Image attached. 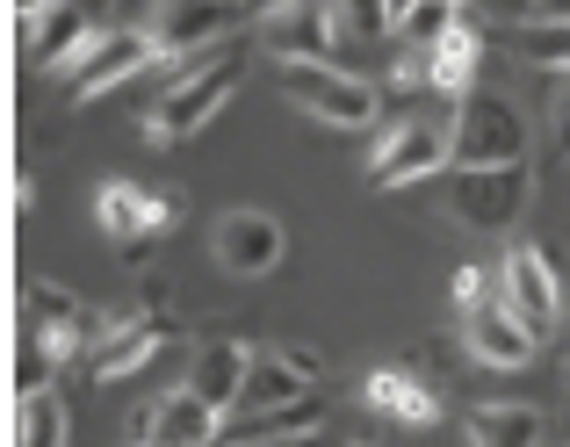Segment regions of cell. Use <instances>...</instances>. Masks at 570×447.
Returning <instances> with one entry per match:
<instances>
[{
    "label": "cell",
    "mask_w": 570,
    "mask_h": 447,
    "mask_svg": "<svg viewBox=\"0 0 570 447\" xmlns=\"http://www.w3.org/2000/svg\"><path fill=\"white\" fill-rule=\"evenodd\" d=\"M246 80V37L217 43V51L188 58V66H167V87H159L153 116H145V145H181L195 130L217 123V109L238 95Z\"/></svg>",
    "instance_id": "6da1fadb"
},
{
    "label": "cell",
    "mask_w": 570,
    "mask_h": 447,
    "mask_svg": "<svg viewBox=\"0 0 570 447\" xmlns=\"http://www.w3.org/2000/svg\"><path fill=\"white\" fill-rule=\"evenodd\" d=\"M22 368H14V397H37L51 390V376L66 361H80V354H95V318H87V304L66 289V281H37V289L22 296Z\"/></svg>",
    "instance_id": "7a4b0ae2"
},
{
    "label": "cell",
    "mask_w": 570,
    "mask_h": 447,
    "mask_svg": "<svg viewBox=\"0 0 570 447\" xmlns=\"http://www.w3.org/2000/svg\"><path fill=\"white\" fill-rule=\"evenodd\" d=\"M534 202V167H448V217L476 238H505Z\"/></svg>",
    "instance_id": "3957f363"
},
{
    "label": "cell",
    "mask_w": 570,
    "mask_h": 447,
    "mask_svg": "<svg viewBox=\"0 0 570 447\" xmlns=\"http://www.w3.org/2000/svg\"><path fill=\"white\" fill-rule=\"evenodd\" d=\"M528 138L534 130H528V116H520V101L476 87L470 101H455L448 159H455V167H520V159H528Z\"/></svg>",
    "instance_id": "277c9868"
},
{
    "label": "cell",
    "mask_w": 570,
    "mask_h": 447,
    "mask_svg": "<svg viewBox=\"0 0 570 447\" xmlns=\"http://www.w3.org/2000/svg\"><path fill=\"white\" fill-rule=\"evenodd\" d=\"M282 95L325 130H368L383 109V95L362 80V72H340V66H275Z\"/></svg>",
    "instance_id": "5b68a950"
},
{
    "label": "cell",
    "mask_w": 570,
    "mask_h": 447,
    "mask_svg": "<svg viewBox=\"0 0 570 447\" xmlns=\"http://www.w3.org/2000/svg\"><path fill=\"white\" fill-rule=\"evenodd\" d=\"M174 217H181V202L153 196V188H138V181H101L95 188V224L109 231L116 260H130V267L153 252L159 231H174Z\"/></svg>",
    "instance_id": "8992f818"
},
{
    "label": "cell",
    "mask_w": 570,
    "mask_h": 447,
    "mask_svg": "<svg viewBox=\"0 0 570 447\" xmlns=\"http://www.w3.org/2000/svg\"><path fill=\"white\" fill-rule=\"evenodd\" d=\"M153 66H159L153 29H95V43L66 66V101L87 109V101H101L109 87H124L130 72H153Z\"/></svg>",
    "instance_id": "52a82bcc"
},
{
    "label": "cell",
    "mask_w": 570,
    "mask_h": 447,
    "mask_svg": "<svg viewBox=\"0 0 570 447\" xmlns=\"http://www.w3.org/2000/svg\"><path fill=\"white\" fill-rule=\"evenodd\" d=\"M499 304L513 310L534 339L563 332V281H557V267H549L542 246H513L499 260Z\"/></svg>",
    "instance_id": "ba28073f"
},
{
    "label": "cell",
    "mask_w": 570,
    "mask_h": 447,
    "mask_svg": "<svg viewBox=\"0 0 570 447\" xmlns=\"http://www.w3.org/2000/svg\"><path fill=\"white\" fill-rule=\"evenodd\" d=\"M209 252H217L224 275L238 281H261L282 267V252H289V231H282L275 210H224L217 224H209Z\"/></svg>",
    "instance_id": "9c48e42d"
},
{
    "label": "cell",
    "mask_w": 570,
    "mask_h": 447,
    "mask_svg": "<svg viewBox=\"0 0 570 447\" xmlns=\"http://www.w3.org/2000/svg\"><path fill=\"white\" fill-rule=\"evenodd\" d=\"M232 8H238V0H159V14H153L159 58H167V66H188V58L232 43L238 37V14Z\"/></svg>",
    "instance_id": "30bf717a"
},
{
    "label": "cell",
    "mask_w": 570,
    "mask_h": 447,
    "mask_svg": "<svg viewBox=\"0 0 570 447\" xmlns=\"http://www.w3.org/2000/svg\"><path fill=\"white\" fill-rule=\"evenodd\" d=\"M347 37L333 14V0H296V8L267 14L261 43L275 51V66H333V43Z\"/></svg>",
    "instance_id": "8fae6325"
},
{
    "label": "cell",
    "mask_w": 570,
    "mask_h": 447,
    "mask_svg": "<svg viewBox=\"0 0 570 447\" xmlns=\"http://www.w3.org/2000/svg\"><path fill=\"white\" fill-rule=\"evenodd\" d=\"M448 167H455V159H448V138L433 123H397V130H383L376 152H368V181L376 188H419Z\"/></svg>",
    "instance_id": "7c38bea8"
},
{
    "label": "cell",
    "mask_w": 570,
    "mask_h": 447,
    "mask_svg": "<svg viewBox=\"0 0 570 447\" xmlns=\"http://www.w3.org/2000/svg\"><path fill=\"white\" fill-rule=\"evenodd\" d=\"M224 434V411L203 405V397L188 390H167L159 405H145L138 419H130V447H209Z\"/></svg>",
    "instance_id": "4fadbf2b"
},
{
    "label": "cell",
    "mask_w": 570,
    "mask_h": 447,
    "mask_svg": "<svg viewBox=\"0 0 570 447\" xmlns=\"http://www.w3.org/2000/svg\"><path fill=\"white\" fill-rule=\"evenodd\" d=\"M253 361H261V347L209 332V339H195V347H188V390L203 397V405H217L224 419H232V411H238V397H246Z\"/></svg>",
    "instance_id": "5bb4252c"
},
{
    "label": "cell",
    "mask_w": 570,
    "mask_h": 447,
    "mask_svg": "<svg viewBox=\"0 0 570 447\" xmlns=\"http://www.w3.org/2000/svg\"><path fill=\"white\" fill-rule=\"evenodd\" d=\"M167 310H124V318L101 325L95 354H87V368H95V383H116V376H138L145 361H153L159 347H167Z\"/></svg>",
    "instance_id": "9a60e30c"
},
{
    "label": "cell",
    "mask_w": 570,
    "mask_h": 447,
    "mask_svg": "<svg viewBox=\"0 0 570 447\" xmlns=\"http://www.w3.org/2000/svg\"><path fill=\"white\" fill-rule=\"evenodd\" d=\"M362 397H368V411H376V419L412 426V434H426V426L441 419V383H433L426 368H404V361L376 368V376L362 383Z\"/></svg>",
    "instance_id": "2e32d148"
},
{
    "label": "cell",
    "mask_w": 570,
    "mask_h": 447,
    "mask_svg": "<svg viewBox=\"0 0 570 447\" xmlns=\"http://www.w3.org/2000/svg\"><path fill=\"white\" fill-rule=\"evenodd\" d=\"M462 347H470V361H476V368H505V376H513V368H528V361H534V347H542V339H534L528 325H520L513 310L491 296V304L462 310Z\"/></svg>",
    "instance_id": "e0dca14e"
},
{
    "label": "cell",
    "mask_w": 570,
    "mask_h": 447,
    "mask_svg": "<svg viewBox=\"0 0 570 447\" xmlns=\"http://www.w3.org/2000/svg\"><path fill=\"white\" fill-rule=\"evenodd\" d=\"M22 43H29V58H43V72H66L72 58L95 43V14L72 0V8H43L37 22H22Z\"/></svg>",
    "instance_id": "ac0fdd59"
},
{
    "label": "cell",
    "mask_w": 570,
    "mask_h": 447,
    "mask_svg": "<svg viewBox=\"0 0 570 447\" xmlns=\"http://www.w3.org/2000/svg\"><path fill=\"white\" fill-rule=\"evenodd\" d=\"M476 66H484V37H476L470 22H455L426 51V87H433V95H448V101H470L476 95Z\"/></svg>",
    "instance_id": "d6986e66"
},
{
    "label": "cell",
    "mask_w": 570,
    "mask_h": 447,
    "mask_svg": "<svg viewBox=\"0 0 570 447\" xmlns=\"http://www.w3.org/2000/svg\"><path fill=\"white\" fill-rule=\"evenodd\" d=\"M311 397H318V383H311L304 368L282 361V347H261V361H253V376H246L238 411H289V405H311Z\"/></svg>",
    "instance_id": "ffe728a7"
},
{
    "label": "cell",
    "mask_w": 570,
    "mask_h": 447,
    "mask_svg": "<svg viewBox=\"0 0 570 447\" xmlns=\"http://www.w3.org/2000/svg\"><path fill=\"white\" fill-rule=\"evenodd\" d=\"M470 447H542V411L534 405H476Z\"/></svg>",
    "instance_id": "44dd1931"
},
{
    "label": "cell",
    "mask_w": 570,
    "mask_h": 447,
    "mask_svg": "<svg viewBox=\"0 0 570 447\" xmlns=\"http://www.w3.org/2000/svg\"><path fill=\"white\" fill-rule=\"evenodd\" d=\"M14 447H66V397L37 390L14 405Z\"/></svg>",
    "instance_id": "7402d4cb"
},
{
    "label": "cell",
    "mask_w": 570,
    "mask_h": 447,
    "mask_svg": "<svg viewBox=\"0 0 570 447\" xmlns=\"http://www.w3.org/2000/svg\"><path fill=\"white\" fill-rule=\"evenodd\" d=\"M513 51L528 58V66H542V72H570V22H557V14H534V22L513 29Z\"/></svg>",
    "instance_id": "603a6c76"
},
{
    "label": "cell",
    "mask_w": 570,
    "mask_h": 447,
    "mask_svg": "<svg viewBox=\"0 0 570 447\" xmlns=\"http://www.w3.org/2000/svg\"><path fill=\"white\" fill-rule=\"evenodd\" d=\"M333 14H340V29L347 37H362V43H376V37H390V0H333Z\"/></svg>",
    "instance_id": "cb8c5ba5"
},
{
    "label": "cell",
    "mask_w": 570,
    "mask_h": 447,
    "mask_svg": "<svg viewBox=\"0 0 570 447\" xmlns=\"http://www.w3.org/2000/svg\"><path fill=\"white\" fill-rule=\"evenodd\" d=\"M448 296H455L462 310L491 304V296H499V267H455V281H448Z\"/></svg>",
    "instance_id": "d4e9b609"
},
{
    "label": "cell",
    "mask_w": 570,
    "mask_h": 447,
    "mask_svg": "<svg viewBox=\"0 0 570 447\" xmlns=\"http://www.w3.org/2000/svg\"><path fill=\"white\" fill-rule=\"evenodd\" d=\"M167 304H174V281L167 275H145L138 281V310H167Z\"/></svg>",
    "instance_id": "484cf974"
},
{
    "label": "cell",
    "mask_w": 570,
    "mask_h": 447,
    "mask_svg": "<svg viewBox=\"0 0 570 447\" xmlns=\"http://www.w3.org/2000/svg\"><path fill=\"white\" fill-rule=\"evenodd\" d=\"M282 361H289V368H304L311 383H325V361H318V347H282Z\"/></svg>",
    "instance_id": "4316f807"
},
{
    "label": "cell",
    "mask_w": 570,
    "mask_h": 447,
    "mask_svg": "<svg viewBox=\"0 0 570 447\" xmlns=\"http://www.w3.org/2000/svg\"><path fill=\"white\" fill-rule=\"evenodd\" d=\"M491 8H499V14H505V22H513V29H520V22H534V14H542V0H491Z\"/></svg>",
    "instance_id": "83f0119b"
},
{
    "label": "cell",
    "mask_w": 570,
    "mask_h": 447,
    "mask_svg": "<svg viewBox=\"0 0 570 447\" xmlns=\"http://www.w3.org/2000/svg\"><path fill=\"white\" fill-rule=\"evenodd\" d=\"M267 447H340V440H325L318 426H311V434H282V440H267Z\"/></svg>",
    "instance_id": "f1b7e54d"
},
{
    "label": "cell",
    "mask_w": 570,
    "mask_h": 447,
    "mask_svg": "<svg viewBox=\"0 0 570 447\" xmlns=\"http://www.w3.org/2000/svg\"><path fill=\"white\" fill-rule=\"evenodd\" d=\"M419 8H426V0H390V22H397V29H404V22H412V14H419Z\"/></svg>",
    "instance_id": "f546056e"
},
{
    "label": "cell",
    "mask_w": 570,
    "mask_h": 447,
    "mask_svg": "<svg viewBox=\"0 0 570 447\" xmlns=\"http://www.w3.org/2000/svg\"><path fill=\"white\" fill-rule=\"evenodd\" d=\"M246 8H253V14H261V22H267V14H282V8H296V0H246Z\"/></svg>",
    "instance_id": "4dcf8cb0"
},
{
    "label": "cell",
    "mask_w": 570,
    "mask_h": 447,
    "mask_svg": "<svg viewBox=\"0 0 570 447\" xmlns=\"http://www.w3.org/2000/svg\"><path fill=\"white\" fill-rule=\"evenodd\" d=\"M542 14H557V22H570V0H542Z\"/></svg>",
    "instance_id": "1f68e13d"
},
{
    "label": "cell",
    "mask_w": 570,
    "mask_h": 447,
    "mask_svg": "<svg viewBox=\"0 0 570 447\" xmlns=\"http://www.w3.org/2000/svg\"><path fill=\"white\" fill-rule=\"evenodd\" d=\"M557 339H563V354H570V310H563V332H557Z\"/></svg>",
    "instance_id": "d6a6232c"
},
{
    "label": "cell",
    "mask_w": 570,
    "mask_h": 447,
    "mask_svg": "<svg viewBox=\"0 0 570 447\" xmlns=\"http://www.w3.org/2000/svg\"><path fill=\"white\" fill-rule=\"evenodd\" d=\"M340 447H368V440H340Z\"/></svg>",
    "instance_id": "836d02e7"
},
{
    "label": "cell",
    "mask_w": 570,
    "mask_h": 447,
    "mask_svg": "<svg viewBox=\"0 0 570 447\" xmlns=\"http://www.w3.org/2000/svg\"><path fill=\"white\" fill-rule=\"evenodd\" d=\"M448 8H462V0H448Z\"/></svg>",
    "instance_id": "e575fe53"
},
{
    "label": "cell",
    "mask_w": 570,
    "mask_h": 447,
    "mask_svg": "<svg viewBox=\"0 0 570 447\" xmlns=\"http://www.w3.org/2000/svg\"><path fill=\"white\" fill-rule=\"evenodd\" d=\"M563 116H570V101H563Z\"/></svg>",
    "instance_id": "d590c367"
},
{
    "label": "cell",
    "mask_w": 570,
    "mask_h": 447,
    "mask_svg": "<svg viewBox=\"0 0 570 447\" xmlns=\"http://www.w3.org/2000/svg\"><path fill=\"white\" fill-rule=\"evenodd\" d=\"M238 8H246V0H238Z\"/></svg>",
    "instance_id": "8d00e7d4"
}]
</instances>
